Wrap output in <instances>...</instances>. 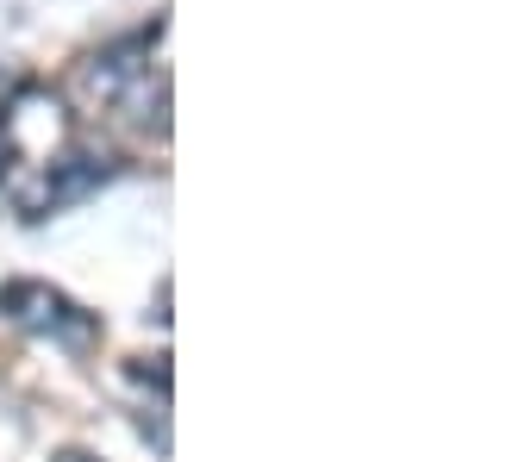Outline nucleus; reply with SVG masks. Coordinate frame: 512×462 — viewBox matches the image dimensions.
I'll return each instance as SVG.
<instances>
[{
    "instance_id": "nucleus-2",
    "label": "nucleus",
    "mask_w": 512,
    "mask_h": 462,
    "mask_svg": "<svg viewBox=\"0 0 512 462\" xmlns=\"http://www.w3.org/2000/svg\"><path fill=\"white\" fill-rule=\"evenodd\" d=\"M57 462H94V456H75V450H69V456H57Z\"/></svg>"
},
{
    "instance_id": "nucleus-1",
    "label": "nucleus",
    "mask_w": 512,
    "mask_h": 462,
    "mask_svg": "<svg viewBox=\"0 0 512 462\" xmlns=\"http://www.w3.org/2000/svg\"><path fill=\"white\" fill-rule=\"evenodd\" d=\"M0 313L13 325L50 331V338H63V344H88L94 338V319L75 313V306L57 288H44V281H13V288H0Z\"/></svg>"
}]
</instances>
